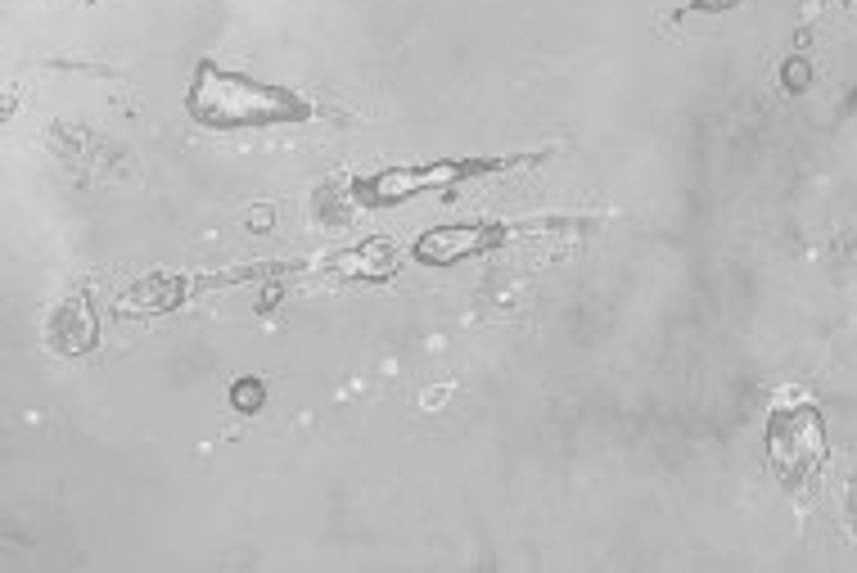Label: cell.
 <instances>
[{"label":"cell","instance_id":"6da1fadb","mask_svg":"<svg viewBox=\"0 0 857 573\" xmlns=\"http://www.w3.org/2000/svg\"><path fill=\"white\" fill-rule=\"evenodd\" d=\"M190 113L203 127H266V123H302L312 109L302 104L294 90L266 86L239 73H222L203 64L195 86H190Z\"/></svg>","mask_w":857,"mask_h":573},{"label":"cell","instance_id":"277c9868","mask_svg":"<svg viewBox=\"0 0 857 573\" xmlns=\"http://www.w3.org/2000/svg\"><path fill=\"white\" fill-rule=\"evenodd\" d=\"M258 402H262V384H258V379L235 384V407H239V411H258Z\"/></svg>","mask_w":857,"mask_h":573},{"label":"cell","instance_id":"3957f363","mask_svg":"<svg viewBox=\"0 0 857 573\" xmlns=\"http://www.w3.org/2000/svg\"><path fill=\"white\" fill-rule=\"evenodd\" d=\"M497 231L493 226H438L415 239V258L420 262H434V266H447V262H461L470 253H483L487 245H497Z\"/></svg>","mask_w":857,"mask_h":573},{"label":"cell","instance_id":"5b68a950","mask_svg":"<svg viewBox=\"0 0 857 573\" xmlns=\"http://www.w3.org/2000/svg\"><path fill=\"white\" fill-rule=\"evenodd\" d=\"M726 5H736V0H695V10H726Z\"/></svg>","mask_w":857,"mask_h":573},{"label":"cell","instance_id":"7a4b0ae2","mask_svg":"<svg viewBox=\"0 0 857 573\" xmlns=\"http://www.w3.org/2000/svg\"><path fill=\"white\" fill-rule=\"evenodd\" d=\"M497 163H434V167H402V172H384L375 180H365V199L371 203H393V199H407L424 186H447L456 176H470V172H487Z\"/></svg>","mask_w":857,"mask_h":573}]
</instances>
